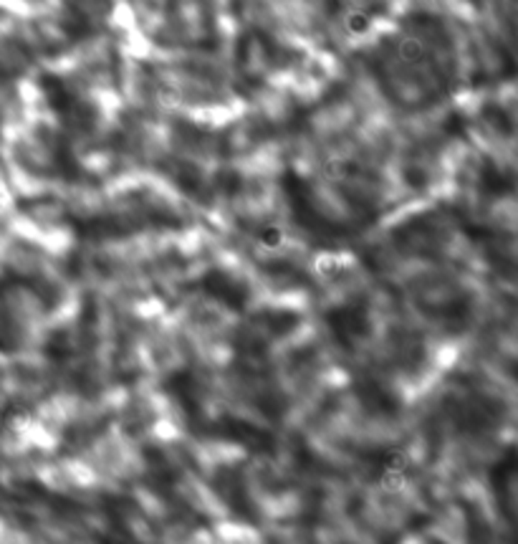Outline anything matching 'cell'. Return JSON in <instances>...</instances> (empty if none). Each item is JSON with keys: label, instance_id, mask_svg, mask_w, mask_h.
<instances>
[{"label": "cell", "instance_id": "1", "mask_svg": "<svg viewBox=\"0 0 518 544\" xmlns=\"http://www.w3.org/2000/svg\"><path fill=\"white\" fill-rule=\"evenodd\" d=\"M369 18L364 16V13H349L346 16V28L351 31V33H367L369 31Z\"/></svg>", "mask_w": 518, "mask_h": 544}, {"label": "cell", "instance_id": "2", "mask_svg": "<svg viewBox=\"0 0 518 544\" xmlns=\"http://www.w3.org/2000/svg\"><path fill=\"white\" fill-rule=\"evenodd\" d=\"M260 238H263V244L265 246H271V249H273V246H278V244H281V231H278V228H265V231H263V236H260Z\"/></svg>", "mask_w": 518, "mask_h": 544}]
</instances>
